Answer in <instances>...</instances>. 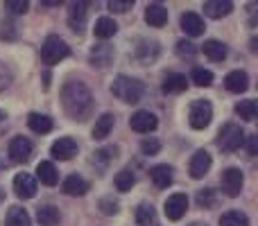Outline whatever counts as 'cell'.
<instances>
[{
	"instance_id": "obj_1",
	"label": "cell",
	"mask_w": 258,
	"mask_h": 226,
	"mask_svg": "<svg viewBox=\"0 0 258 226\" xmlns=\"http://www.w3.org/2000/svg\"><path fill=\"white\" fill-rule=\"evenodd\" d=\"M61 104L73 120H86L93 111V95L82 82H68L61 89Z\"/></svg>"
},
{
	"instance_id": "obj_2",
	"label": "cell",
	"mask_w": 258,
	"mask_h": 226,
	"mask_svg": "<svg viewBox=\"0 0 258 226\" xmlns=\"http://www.w3.org/2000/svg\"><path fill=\"white\" fill-rule=\"evenodd\" d=\"M111 93L116 95L120 102L127 104H138L145 93V84L136 77H129V75H118L111 84Z\"/></svg>"
},
{
	"instance_id": "obj_3",
	"label": "cell",
	"mask_w": 258,
	"mask_h": 226,
	"mask_svg": "<svg viewBox=\"0 0 258 226\" xmlns=\"http://www.w3.org/2000/svg\"><path fill=\"white\" fill-rule=\"evenodd\" d=\"M245 145V131L240 124L227 122L222 124V129L218 131V147L222 152H236Z\"/></svg>"
},
{
	"instance_id": "obj_4",
	"label": "cell",
	"mask_w": 258,
	"mask_h": 226,
	"mask_svg": "<svg viewBox=\"0 0 258 226\" xmlns=\"http://www.w3.org/2000/svg\"><path fill=\"white\" fill-rule=\"evenodd\" d=\"M68 54H71L68 43L63 39H59V36H54V34H50L48 39L43 41V45H41V59H43L48 66L59 63L61 59H66Z\"/></svg>"
},
{
	"instance_id": "obj_5",
	"label": "cell",
	"mask_w": 258,
	"mask_h": 226,
	"mask_svg": "<svg viewBox=\"0 0 258 226\" xmlns=\"http://www.w3.org/2000/svg\"><path fill=\"white\" fill-rule=\"evenodd\" d=\"M188 120H190L192 129H206L213 120V107L209 100H195L188 111Z\"/></svg>"
},
{
	"instance_id": "obj_6",
	"label": "cell",
	"mask_w": 258,
	"mask_h": 226,
	"mask_svg": "<svg viewBox=\"0 0 258 226\" xmlns=\"http://www.w3.org/2000/svg\"><path fill=\"white\" fill-rule=\"evenodd\" d=\"M163 210H165V217L172 219V222H177V219H181L183 215H186V210H188V197L181 195V192L168 197L165 204H163Z\"/></svg>"
},
{
	"instance_id": "obj_7",
	"label": "cell",
	"mask_w": 258,
	"mask_h": 226,
	"mask_svg": "<svg viewBox=\"0 0 258 226\" xmlns=\"http://www.w3.org/2000/svg\"><path fill=\"white\" fill-rule=\"evenodd\" d=\"M242 183H245V177L238 168H229L222 172V190L227 192L229 197H238L242 190Z\"/></svg>"
},
{
	"instance_id": "obj_8",
	"label": "cell",
	"mask_w": 258,
	"mask_h": 226,
	"mask_svg": "<svg viewBox=\"0 0 258 226\" xmlns=\"http://www.w3.org/2000/svg\"><path fill=\"white\" fill-rule=\"evenodd\" d=\"M156 124H159V120H156V115L150 113V111H136L132 115V120H129V127H132L134 131H138V133L154 131Z\"/></svg>"
},
{
	"instance_id": "obj_9",
	"label": "cell",
	"mask_w": 258,
	"mask_h": 226,
	"mask_svg": "<svg viewBox=\"0 0 258 226\" xmlns=\"http://www.w3.org/2000/svg\"><path fill=\"white\" fill-rule=\"evenodd\" d=\"M113 57H116V52H113V48L109 43H98L91 48V54H89V61L93 63L95 68H107L109 63L113 61Z\"/></svg>"
},
{
	"instance_id": "obj_10",
	"label": "cell",
	"mask_w": 258,
	"mask_h": 226,
	"mask_svg": "<svg viewBox=\"0 0 258 226\" xmlns=\"http://www.w3.org/2000/svg\"><path fill=\"white\" fill-rule=\"evenodd\" d=\"M14 192H16L21 199H32L36 195V179L32 174H16L14 177Z\"/></svg>"
},
{
	"instance_id": "obj_11",
	"label": "cell",
	"mask_w": 258,
	"mask_h": 226,
	"mask_svg": "<svg viewBox=\"0 0 258 226\" xmlns=\"http://www.w3.org/2000/svg\"><path fill=\"white\" fill-rule=\"evenodd\" d=\"M32 149H34L32 142L23 136H16L12 142H9V156H12V161H16V163H25V161H30Z\"/></svg>"
},
{
	"instance_id": "obj_12",
	"label": "cell",
	"mask_w": 258,
	"mask_h": 226,
	"mask_svg": "<svg viewBox=\"0 0 258 226\" xmlns=\"http://www.w3.org/2000/svg\"><path fill=\"white\" fill-rule=\"evenodd\" d=\"M50 154H52L54 159H59V161H68V159H73V156L77 154V142L73 140V138H59V140L52 142Z\"/></svg>"
},
{
	"instance_id": "obj_13",
	"label": "cell",
	"mask_w": 258,
	"mask_h": 226,
	"mask_svg": "<svg viewBox=\"0 0 258 226\" xmlns=\"http://www.w3.org/2000/svg\"><path fill=\"white\" fill-rule=\"evenodd\" d=\"M86 9H89V3H73L71 5V14H68V25L73 27V32L82 34L86 25Z\"/></svg>"
},
{
	"instance_id": "obj_14",
	"label": "cell",
	"mask_w": 258,
	"mask_h": 226,
	"mask_svg": "<svg viewBox=\"0 0 258 226\" xmlns=\"http://www.w3.org/2000/svg\"><path fill=\"white\" fill-rule=\"evenodd\" d=\"M181 30L186 32L188 36H200V34H204V18L200 16L197 12H186L181 16Z\"/></svg>"
},
{
	"instance_id": "obj_15",
	"label": "cell",
	"mask_w": 258,
	"mask_h": 226,
	"mask_svg": "<svg viewBox=\"0 0 258 226\" xmlns=\"http://www.w3.org/2000/svg\"><path fill=\"white\" fill-rule=\"evenodd\" d=\"M89 181H86L84 177H80V174H71V177H66V181L61 183V190L66 192V195L71 197H82L89 192Z\"/></svg>"
},
{
	"instance_id": "obj_16",
	"label": "cell",
	"mask_w": 258,
	"mask_h": 226,
	"mask_svg": "<svg viewBox=\"0 0 258 226\" xmlns=\"http://www.w3.org/2000/svg\"><path fill=\"white\" fill-rule=\"evenodd\" d=\"M211 163H213V161H211L209 152H204V149L195 152V156L190 159V177L192 179H202L211 170Z\"/></svg>"
},
{
	"instance_id": "obj_17",
	"label": "cell",
	"mask_w": 258,
	"mask_h": 226,
	"mask_svg": "<svg viewBox=\"0 0 258 226\" xmlns=\"http://www.w3.org/2000/svg\"><path fill=\"white\" fill-rule=\"evenodd\" d=\"M224 86L231 93H245L249 89V77H247L245 70H231L227 77H224Z\"/></svg>"
},
{
	"instance_id": "obj_18",
	"label": "cell",
	"mask_w": 258,
	"mask_h": 226,
	"mask_svg": "<svg viewBox=\"0 0 258 226\" xmlns=\"http://www.w3.org/2000/svg\"><path fill=\"white\" fill-rule=\"evenodd\" d=\"M145 21H147V25H152V27H163L165 23H168V9H165L163 5H159V3L147 5Z\"/></svg>"
},
{
	"instance_id": "obj_19",
	"label": "cell",
	"mask_w": 258,
	"mask_h": 226,
	"mask_svg": "<svg viewBox=\"0 0 258 226\" xmlns=\"http://www.w3.org/2000/svg\"><path fill=\"white\" fill-rule=\"evenodd\" d=\"M233 12V3L229 0H209L204 3V14L209 18H224Z\"/></svg>"
},
{
	"instance_id": "obj_20",
	"label": "cell",
	"mask_w": 258,
	"mask_h": 226,
	"mask_svg": "<svg viewBox=\"0 0 258 226\" xmlns=\"http://www.w3.org/2000/svg\"><path fill=\"white\" fill-rule=\"evenodd\" d=\"M36 179H39L43 186H57L59 172H57V168H54L50 161H41V163L36 165Z\"/></svg>"
},
{
	"instance_id": "obj_21",
	"label": "cell",
	"mask_w": 258,
	"mask_h": 226,
	"mask_svg": "<svg viewBox=\"0 0 258 226\" xmlns=\"http://www.w3.org/2000/svg\"><path fill=\"white\" fill-rule=\"evenodd\" d=\"M93 32H95V36H98V39L107 41V39H111V36H116L118 23L113 21V18H109V16H102V18H98V21H95Z\"/></svg>"
},
{
	"instance_id": "obj_22",
	"label": "cell",
	"mask_w": 258,
	"mask_h": 226,
	"mask_svg": "<svg viewBox=\"0 0 258 226\" xmlns=\"http://www.w3.org/2000/svg\"><path fill=\"white\" fill-rule=\"evenodd\" d=\"M150 179L154 181L156 188H168L170 183H172V168L170 165H154V168L150 170Z\"/></svg>"
},
{
	"instance_id": "obj_23",
	"label": "cell",
	"mask_w": 258,
	"mask_h": 226,
	"mask_svg": "<svg viewBox=\"0 0 258 226\" xmlns=\"http://www.w3.org/2000/svg\"><path fill=\"white\" fill-rule=\"evenodd\" d=\"M186 86H188V80L181 72H170V75L163 77V93H183Z\"/></svg>"
},
{
	"instance_id": "obj_24",
	"label": "cell",
	"mask_w": 258,
	"mask_h": 226,
	"mask_svg": "<svg viewBox=\"0 0 258 226\" xmlns=\"http://www.w3.org/2000/svg\"><path fill=\"white\" fill-rule=\"evenodd\" d=\"M159 52H161V48L156 41H141L136 48V57H138V61H143V63L154 61V59L159 57Z\"/></svg>"
},
{
	"instance_id": "obj_25",
	"label": "cell",
	"mask_w": 258,
	"mask_h": 226,
	"mask_svg": "<svg viewBox=\"0 0 258 226\" xmlns=\"http://www.w3.org/2000/svg\"><path fill=\"white\" fill-rule=\"evenodd\" d=\"M36 219H39L41 226H57L59 219H61V213H59L57 206H41L36 208Z\"/></svg>"
},
{
	"instance_id": "obj_26",
	"label": "cell",
	"mask_w": 258,
	"mask_h": 226,
	"mask_svg": "<svg viewBox=\"0 0 258 226\" xmlns=\"http://www.w3.org/2000/svg\"><path fill=\"white\" fill-rule=\"evenodd\" d=\"M202 50H204V54L211 61H224V59H227V45H224L222 41H215V39L204 41Z\"/></svg>"
},
{
	"instance_id": "obj_27",
	"label": "cell",
	"mask_w": 258,
	"mask_h": 226,
	"mask_svg": "<svg viewBox=\"0 0 258 226\" xmlns=\"http://www.w3.org/2000/svg\"><path fill=\"white\" fill-rule=\"evenodd\" d=\"M111 129H113V115L111 113H102L98 120H95L93 138L95 140H104V138L111 133Z\"/></svg>"
},
{
	"instance_id": "obj_28",
	"label": "cell",
	"mask_w": 258,
	"mask_h": 226,
	"mask_svg": "<svg viewBox=\"0 0 258 226\" xmlns=\"http://www.w3.org/2000/svg\"><path fill=\"white\" fill-rule=\"evenodd\" d=\"M27 127L34 133H48V131H52V120H50L48 115L30 113L27 115Z\"/></svg>"
},
{
	"instance_id": "obj_29",
	"label": "cell",
	"mask_w": 258,
	"mask_h": 226,
	"mask_svg": "<svg viewBox=\"0 0 258 226\" xmlns=\"http://www.w3.org/2000/svg\"><path fill=\"white\" fill-rule=\"evenodd\" d=\"M7 226H32V219H30V215L25 213V210L21 208V206H12L9 208V213H7Z\"/></svg>"
},
{
	"instance_id": "obj_30",
	"label": "cell",
	"mask_w": 258,
	"mask_h": 226,
	"mask_svg": "<svg viewBox=\"0 0 258 226\" xmlns=\"http://www.w3.org/2000/svg\"><path fill=\"white\" fill-rule=\"evenodd\" d=\"M220 226H249V217L242 210H227L220 217Z\"/></svg>"
},
{
	"instance_id": "obj_31",
	"label": "cell",
	"mask_w": 258,
	"mask_h": 226,
	"mask_svg": "<svg viewBox=\"0 0 258 226\" xmlns=\"http://www.w3.org/2000/svg\"><path fill=\"white\" fill-rule=\"evenodd\" d=\"M236 113L240 115L242 120H249V122H254L256 115H258V104L256 100H242V102L236 104Z\"/></svg>"
},
{
	"instance_id": "obj_32",
	"label": "cell",
	"mask_w": 258,
	"mask_h": 226,
	"mask_svg": "<svg viewBox=\"0 0 258 226\" xmlns=\"http://www.w3.org/2000/svg\"><path fill=\"white\" fill-rule=\"evenodd\" d=\"M156 219V213L150 204H141L136 208V224L138 226H152Z\"/></svg>"
},
{
	"instance_id": "obj_33",
	"label": "cell",
	"mask_w": 258,
	"mask_h": 226,
	"mask_svg": "<svg viewBox=\"0 0 258 226\" xmlns=\"http://www.w3.org/2000/svg\"><path fill=\"white\" fill-rule=\"evenodd\" d=\"M134 183H136V177H134L132 170H120V172L116 174V188H118L120 192L132 190Z\"/></svg>"
},
{
	"instance_id": "obj_34",
	"label": "cell",
	"mask_w": 258,
	"mask_h": 226,
	"mask_svg": "<svg viewBox=\"0 0 258 226\" xmlns=\"http://www.w3.org/2000/svg\"><path fill=\"white\" fill-rule=\"evenodd\" d=\"M190 80H192V84H195V86H211V84H213V72L206 70V68L197 66V68H192Z\"/></svg>"
},
{
	"instance_id": "obj_35",
	"label": "cell",
	"mask_w": 258,
	"mask_h": 226,
	"mask_svg": "<svg viewBox=\"0 0 258 226\" xmlns=\"http://www.w3.org/2000/svg\"><path fill=\"white\" fill-rule=\"evenodd\" d=\"M197 204L202 206V208H211V206L218 204V192L213 190V188H204V190L197 192Z\"/></svg>"
},
{
	"instance_id": "obj_36",
	"label": "cell",
	"mask_w": 258,
	"mask_h": 226,
	"mask_svg": "<svg viewBox=\"0 0 258 226\" xmlns=\"http://www.w3.org/2000/svg\"><path fill=\"white\" fill-rule=\"evenodd\" d=\"M5 9L16 14V16H21V14H25L27 9H30V3H27V0H7V3H5Z\"/></svg>"
},
{
	"instance_id": "obj_37",
	"label": "cell",
	"mask_w": 258,
	"mask_h": 226,
	"mask_svg": "<svg viewBox=\"0 0 258 226\" xmlns=\"http://www.w3.org/2000/svg\"><path fill=\"white\" fill-rule=\"evenodd\" d=\"M159 149H161V142L156 140V138H143V142H141V152H143L145 156H154Z\"/></svg>"
},
{
	"instance_id": "obj_38",
	"label": "cell",
	"mask_w": 258,
	"mask_h": 226,
	"mask_svg": "<svg viewBox=\"0 0 258 226\" xmlns=\"http://www.w3.org/2000/svg\"><path fill=\"white\" fill-rule=\"evenodd\" d=\"M177 54L183 59H192L197 54V48L190 43V41H179L177 43Z\"/></svg>"
},
{
	"instance_id": "obj_39",
	"label": "cell",
	"mask_w": 258,
	"mask_h": 226,
	"mask_svg": "<svg viewBox=\"0 0 258 226\" xmlns=\"http://www.w3.org/2000/svg\"><path fill=\"white\" fill-rule=\"evenodd\" d=\"M12 80H14V72H12V68H9L5 61H0V91H3V89H7V86L12 84Z\"/></svg>"
},
{
	"instance_id": "obj_40",
	"label": "cell",
	"mask_w": 258,
	"mask_h": 226,
	"mask_svg": "<svg viewBox=\"0 0 258 226\" xmlns=\"http://www.w3.org/2000/svg\"><path fill=\"white\" fill-rule=\"evenodd\" d=\"M132 7H134V0H111V3H109V9L118 12V14L132 12Z\"/></svg>"
},
{
	"instance_id": "obj_41",
	"label": "cell",
	"mask_w": 258,
	"mask_h": 226,
	"mask_svg": "<svg viewBox=\"0 0 258 226\" xmlns=\"http://www.w3.org/2000/svg\"><path fill=\"white\" fill-rule=\"evenodd\" d=\"M100 208H102L104 215H116V213H118V201H113V199H102V201H100Z\"/></svg>"
},
{
	"instance_id": "obj_42",
	"label": "cell",
	"mask_w": 258,
	"mask_h": 226,
	"mask_svg": "<svg viewBox=\"0 0 258 226\" xmlns=\"http://www.w3.org/2000/svg\"><path fill=\"white\" fill-rule=\"evenodd\" d=\"M245 142H247V152H249V156H256V152H258V136H247Z\"/></svg>"
},
{
	"instance_id": "obj_43",
	"label": "cell",
	"mask_w": 258,
	"mask_h": 226,
	"mask_svg": "<svg viewBox=\"0 0 258 226\" xmlns=\"http://www.w3.org/2000/svg\"><path fill=\"white\" fill-rule=\"evenodd\" d=\"M190 226H206V224H200V222H195V224H190Z\"/></svg>"
},
{
	"instance_id": "obj_44",
	"label": "cell",
	"mask_w": 258,
	"mask_h": 226,
	"mask_svg": "<svg viewBox=\"0 0 258 226\" xmlns=\"http://www.w3.org/2000/svg\"><path fill=\"white\" fill-rule=\"evenodd\" d=\"M3 118H5V113H3V111H0V120H3Z\"/></svg>"
}]
</instances>
